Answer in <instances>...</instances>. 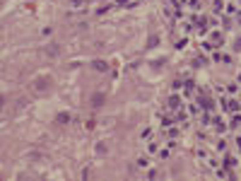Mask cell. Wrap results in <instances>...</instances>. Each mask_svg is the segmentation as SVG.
<instances>
[{"mask_svg":"<svg viewBox=\"0 0 241 181\" xmlns=\"http://www.w3.org/2000/svg\"><path fill=\"white\" fill-rule=\"evenodd\" d=\"M101 102H104V97H101V94H94V99H92V104H94V106H101Z\"/></svg>","mask_w":241,"mask_h":181,"instance_id":"obj_1","label":"cell"},{"mask_svg":"<svg viewBox=\"0 0 241 181\" xmlns=\"http://www.w3.org/2000/svg\"><path fill=\"white\" fill-rule=\"evenodd\" d=\"M94 68L97 70H106V63H104V60H94Z\"/></svg>","mask_w":241,"mask_h":181,"instance_id":"obj_2","label":"cell"},{"mask_svg":"<svg viewBox=\"0 0 241 181\" xmlns=\"http://www.w3.org/2000/svg\"><path fill=\"white\" fill-rule=\"evenodd\" d=\"M68 121H70L68 114H58V123H68Z\"/></svg>","mask_w":241,"mask_h":181,"instance_id":"obj_3","label":"cell"}]
</instances>
